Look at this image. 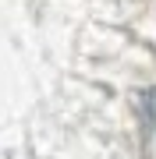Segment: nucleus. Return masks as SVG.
<instances>
[{
	"instance_id": "f257e3e1",
	"label": "nucleus",
	"mask_w": 156,
	"mask_h": 159,
	"mask_svg": "<svg viewBox=\"0 0 156 159\" xmlns=\"http://www.w3.org/2000/svg\"><path fill=\"white\" fill-rule=\"evenodd\" d=\"M142 113H145V120H149V127H156V89L142 92Z\"/></svg>"
}]
</instances>
